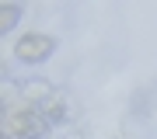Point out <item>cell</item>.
Instances as JSON below:
<instances>
[{"instance_id": "cell-1", "label": "cell", "mask_w": 157, "mask_h": 139, "mask_svg": "<svg viewBox=\"0 0 157 139\" xmlns=\"http://www.w3.org/2000/svg\"><path fill=\"white\" fill-rule=\"evenodd\" d=\"M52 52H56V38H52V35H42V31L21 35L17 45H14V56L21 63H45Z\"/></svg>"}, {"instance_id": "cell-2", "label": "cell", "mask_w": 157, "mask_h": 139, "mask_svg": "<svg viewBox=\"0 0 157 139\" xmlns=\"http://www.w3.org/2000/svg\"><path fill=\"white\" fill-rule=\"evenodd\" d=\"M11 132L14 136H42L45 122L35 115V111H14L11 115Z\"/></svg>"}, {"instance_id": "cell-3", "label": "cell", "mask_w": 157, "mask_h": 139, "mask_svg": "<svg viewBox=\"0 0 157 139\" xmlns=\"http://www.w3.org/2000/svg\"><path fill=\"white\" fill-rule=\"evenodd\" d=\"M17 21H21V7L17 4H0V35L17 28Z\"/></svg>"}]
</instances>
